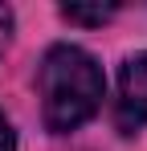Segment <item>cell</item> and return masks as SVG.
I'll list each match as a JSON object with an SVG mask.
<instances>
[{
	"label": "cell",
	"mask_w": 147,
	"mask_h": 151,
	"mask_svg": "<svg viewBox=\"0 0 147 151\" xmlns=\"http://www.w3.org/2000/svg\"><path fill=\"white\" fill-rule=\"evenodd\" d=\"M0 151H17V135H12V123L4 119V110H0Z\"/></svg>",
	"instance_id": "obj_5"
},
{
	"label": "cell",
	"mask_w": 147,
	"mask_h": 151,
	"mask_svg": "<svg viewBox=\"0 0 147 151\" xmlns=\"http://www.w3.org/2000/svg\"><path fill=\"white\" fill-rule=\"evenodd\" d=\"M119 8L115 4H102V8H82V4H61V17L74 21V25H102V21H110Z\"/></svg>",
	"instance_id": "obj_3"
},
{
	"label": "cell",
	"mask_w": 147,
	"mask_h": 151,
	"mask_svg": "<svg viewBox=\"0 0 147 151\" xmlns=\"http://www.w3.org/2000/svg\"><path fill=\"white\" fill-rule=\"evenodd\" d=\"M37 90H41V119L45 131L70 135L86 127L98 114L106 98V74L82 45H49L37 70Z\"/></svg>",
	"instance_id": "obj_1"
},
{
	"label": "cell",
	"mask_w": 147,
	"mask_h": 151,
	"mask_svg": "<svg viewBox=\"0 0 147 151\" xmlns=\"http://www.w3.org/2000/svg\"><path fill=\"white\" fill-rule=\"evenodd\" d=\"M115 127H119V135H135L147 127V53H131L119 65Z\"/></svg>",
	"instance_id": "obj_2"
},
{
	"label": "cell",
	"mask_w": 147,
	"mask_h": 151,
	"mask_svg": "<svg viewBox=\"0 0 147 151\" xmlns=\"http://www.w3.org/2000/svg\"><path fill=\"white\" fill-rule=\"evenodd\" d=\"M8 41H12V8L0 4V57H4V49H8Z\"/></svg>",
	"instance_id": "obj_4"
}]
</instances>
